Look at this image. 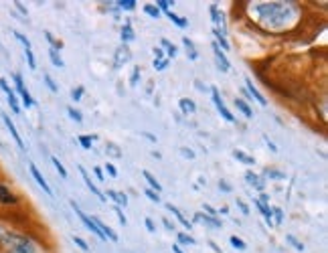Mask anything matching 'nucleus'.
<instances>
[{
	"instance_id": "obj_41",
	"label": "nucleus",
	"mask_w": 328,
	"mask_h": 253,
	"mask_svg": "<svg viewBox=\"0 0 328 253\" xmlns=\"http://www.w3.org/2000/svg\"><path fill=\"white\" fill-rule=\"evenodd\" d=\"M81 96H83V87H75V89L71 91V98H73L75 101L81 100Z\"/></svg>"
},
{
	"instance_id": "obj_42",
	"label": "nucleus",
	"mask_w": 328,
	"mask_h": 253,
	"mask_svg": "<svg viewBox=\"0 0 328 253\" xmlns=\"http://www.w3.org/2000/svg\"><path fill=\"white\" fill-rule=\"evenodd\" d=\"M272 215H275V223H282L284 221V213H282V209H272Z\"/></svg>"
},
{
	"instance_id": "obj_40",
	"label": "nucleus",
	"mask_w": 328,
	"mask_h": 253,
	"mask_svg": "<svg viewBox=\"0 0 328 253\" xmlns=\"http://www.w3.org/2000/svg\"><path fill=\"white\" fill-rule=\"evenodd\" d=\"M25 55H27V61H29V67H31V69H35V67H37V63H35V57H33V51H31V49H27V53H25Z\"/></svg>"
},
{
	"instance_id": "obj_54",
	"label": "nucleus",
	"mask_w": 328,
	"mask_h": 253,
	"mask_svg": "<svg viewBox=\"0 0 328 253\" xmlns=\"http://www.w3.org/2000/svg\"><path fill=\"white\" fill-rule=\"evenodd\" d=\"M182 156H186V158H195V152L193 150H189V148H182Z\"/></svg>"
},
{
	"instance_id": "obj_56",
	"label": "nucleus",
	"mask_w": 328,
	"mask_h": 253,
	"mask_svg": "<svg viewBox=\"0 0 328 253\" xmlns=\"http://www.w3.org/2000/svg\"><path fill=\"white\" fill-rule=\"evenodd\" d=\"M146 227H148V231H150V233H154V231H156V227H154V223H152L150 219H146Z\"/></svg>"
},
{
	"instance_id": "obj_48",
	"label": "nucleus",
	"mask_w": 328,
	"mask_h": 253,
	"mask_svg": "<svg viewBox=\"0 0 328 253\" xmlns=\"http://www.w3.org/2000/svg\"><path fill=\"white\" fill-rule=\"evenodd\" d=\"M106 170H108V174L111 176V178H115V176H118V170H115V166H113V164H108V166H106Z\"/></svg>"
},
{
	"instance_id": "obj_33",
	"label": "nucleus",
	"mask_w": 328,
	"mask_h": 253,
	"mask_svg": "<svg viewBox=\"0 0 328 253\" xmlns=\"http://www.w3.org/2000/svg\"><path fill=\"white\" fill-rule=\"evenodd\" d=\"M51 160H53V164H55V168H57V170H59V174H61V176H63V178H67V170H65V168H63V164H61V162H59V158H51Z\"/></svg>"
},
{
	"instance_id": "obj_27",
	"label": "nucleus",
	"mask_w": 328,
	"mask_h": 253,
	"mask_svg": "<svg viewBox=\"0 0 328 253\" xmlns=\"http://www.w3.org/2000/svg\"><path fill=\"white\" fill-rule=\"evenodd\" d=\"M144 12H146L148 16H152V18H158V16H160V10H158L154 4H146V6H144Z\"/></svg>"
},
{
	"instance_id": "obj_26",
	"label": "nucleus",
	"mask_w": 328,
	"mask_h": 253,
	"mask_svg": "<svg viewBox=\"0 0 328 253\" xmlns=\"http://www.w3.org/2000/svg\"><path fill=\"white\" fill-rule=\"evenodd\" d=\"M160 45H162L164 49L168 51V59H172V57L176 55V47H174V45H172L168 39H162V41H160Z\"/></svg>"
},
{
	"instance_id": "obj_44",
	"label": "nucleus",
	"mask_w": 328,
	"mask_h": 253,
	"mask_svg": "<svg viewBox=\"0 0 328 253\" xmlns=\"http://www.w3.org/2000/svg\"><path fill=\"white\" fill-rule=\"evenodd\" d=\"M0 89H2V91H4V94H6V96H8V94H12V89H10V87H8V81H6V79H4V77H2V79H0Z\"/></svg>"
},
{
	"instance_id": "obj_1",
	"label": "nucleus",
	"mask_w": 328,
	"mask_h": 253,
	"mask_svg": "<svg viewBox=\"0 0 328 253\" xmlns=\"http://www.w3.org/2000/svg\"><path fill=\"white\" fill-rule=\"evenodd\" d=\"M251 14H255L262 25L270 27L272 31H277V29H284L288 22H294L298 16V10L294 4L270 2V4H255V8H251Z\"/></svg>"
},
{
	"instance_id": "obj_13",
	"label": "nucleus",
	"mask_w": 328,
	"mask_h": 253,
	"mask_svg": "<svg viewBox=\"0 0 328 253\" xmlns=\"http://www.w3.org/2000/svg\"><path fill=\"white\" fill-rule=\"evenodd\" d=\"M166 209H168V211H170V213H172V215H174V217H176V219H178V221H180V223H182L186 229H191V227H193V223H191V221H186V219L182 217V213H180V211H178L174 204H170V202H168V204H166Z\"/></svg>"
},
{
	"instance_id": "obj_15",
	"label": "nucleus",
	"mask_w": 328,
	"mask_h": 253,
	"mask_svg": "<svg viewBox=\"0 0 328 253\" xmlns=\"http://www.w3.org/2000/svg\"><path fill=\"white\" fill-rule=\"evenodd\" d=\"M180 103V109L184 111V113H195L197 111V105H195V101L189 100V98H182V100L178 101Z\"/></svg>"
},
{
	"instance_id": "obj_10",
	"label": "nucleus",
	"mask_w": 328,
	"mask_h": 253,
	"mask_svg": "<svg viewBox=\"0 0 328 253\" xmlns=\"http://www.w3.org/2000/svg\"><path fill=\"white\" fill-rule=\"evenodd\" d=\"M16 201H18V199L10 193V189H8L6 185H0V202H2V204H14Z\"/></svg>"
},
{
	"instance_id": "obj_37",
	"label": "nucleus",
	"mask_w": 328,
	"mask_h": 253,
	"mask_svg": "<svg viewBox=\"0 0 328 253\" xmlns=\"http://www.w3.org/2000/svg\"><path fill=\"white\" fill-rule=\"evenodd\" d=\"M43 79L47 81V85H49V89H51V91H57V89H59V87H57V83L51 79V75H49V73H45V75H43Z\"/></svg>"
},
{
	"instance_id": "obj_14",
	"label": "nucleus",
	"mask_w": 328,
	"mask_h": 253,
	"mask_svg": "<svg viewBox=\"0 0 328 253\" xmlns=\"http://www.w3.org/2000/svg\"><path fill=\"white\" fill-rule=\"evenodd\" d=\"M245 178H247V182H251V185H253L255 189H260V191H264V187H266V185L262 182V178H260L257 174H253L251 170H247V172H245Z\"/></svg>"
},
{
	"instance_id": "obj_50",
	"label": "nucleus",
	"mask_w": 328,
	"mask_h": 253,
	"mask_svg": "<svg viewBox=\"0 0 328 253\" xmlns=\"http://www.w3.org/2000/svg\"><path fill=\"white\" fill-rule=\"evenodd\" d=\"M115 213H118V217H120V223H122V225H126L128 221H126V217H124V213H122V209H120V206L115 209Z\"/></svg>"
},
{
	"instance_id": "obj_8",
	"label": "nucleus",
	"mask_w": 328,
	"mask_h": 253,
	"mask_svg": "<svg viewBox=\"0 0 328 253\" xmlns=\"http://www.w3.org/2000/svg\"><path fill=\"white\" fill-rule=\"evenodd\" d=\"M195 223H205V225L215 227V229L221 227V221L215 219V217H211V215H207V213H197V215H195Z\"/></svg>"
},
{
	"instance_id": "obj_4",
	"label": "nucleus",
	"mask_w": 328,
	"mask_h": 253,
	"mask_svg": "<svg viewBox=\"0 0 328 253\" xmlns=\"http://www.w3.org/2000/svg\"><path fill=\"white\" fill-rule=\"evenodd\" d=\"M211 94H213V101H215V107L219 109V113H221V116H223L227 122H235V116H233V113L227 109V105L223 103V100H221V96H219V91L215 89V87L211 89Z\"/></svg>"
},
{
	"instance_id": "obj_53",
	"label": "nucleus",
	"mask_w": 328,
	"mask_h": 253,
	"mask_svg": "<svg viewBox=\"0 0 328 253\" xmlns=\"http://www.w3.org/2000/svg\"><path fill=\"white\" fill-rule=\"evenodd\" d=\"M154 55H156V59H154V61H162V57H164L162 49H158V47H156V49H154Z\"/></svg>"
},
{
	"instance_id": "obj_46",
	"label": "nucleus",
	"mask_w": 328,
	"mask_h": 253,
	"mask_svg": "<svg viewBox=\"0 0 328 253\" xmlns=\"http://www.w3.org/2000/svg\"><path fill=\"white\" fill-rule=\"evenodd\" d=\"M264 174H266V176H272V178H286V174H282V172H275V170H266Z\"/></svg>"
},
{
	"instance_id": "obj_19",
	"label": "nucleus",
	"mask_w": 328,
	"mask_h": 253,
	"mask_svg": "<svg viewBox=\"0 0 328 253\" xmlns=\"http://www.w3.org/2000/svg\"><path fill=\"white\" fill-rule=\"evenodd\" d=\"M122 39H124V43L134 41V29H132V25H130V22H126V25H124V29H122Z\"/></svg>"
},
{
	"instance_id": "obj_30",
	"label": "nucleus",
	"mask_w": 328,
	"mask_h": 253,
	"mask_svg": "<svg viewBox=\"0 0 328 253\" xmlns=\"http://www.w3.org/2000/svg\"><path fill=\"white\" fill-rule=\"evenodd\" d=\"M213 35H215V37H217L219 45H221V47H223V51H227V49H229V43H227V41H225V37H223V35H221V31H219V29H215V31H213ZM219 45H217V47H219Z\"/></svg>"
},
{
	"instance_id": "obj_3",
	"label": "nucleus",
	"mask_w": 328,
	"mask_h": 253,
	"mask_svg": "<svg viewBox=\"0 0 328 253\" xmlns=\"http://www.w3.org/2000/svg\"><path fill=\"white\" fill-rule=\"evenodd\" d=\"M12 79H14V83H16V91L20 94L25 107H33V105H35V101H33V98H31V94L27 91V87H25V83H22V77H20L18 73H14V75H12Z\"/></svg>"
},
{
	"instance_id": "obj_49",
	"label": "nucleus",
	"mask_w": 328,
	"mask_h": 253,
	"mask_svg": "<svg viewBox=\"0 0 328 253\" xmlns=\"http://www.w3.org/2000/svg\"><path fill=\"white\" fill-rule=\"evenodd\" d=\"M237 206L241 209V213H243V215H249V209H247V204H245L243 201H237Z\"/></svg>"
},
{
	"instance_id": "obj_61",
	"label": "nucleus",
	"mask_w": 328,
	"mask_h": 253,
	"mask_svg": "<svg viewBox=\"0 0 328 253\" xmlns=\"http://www.w3.org/2000/svg\"><path fill=\"white\" fill-rule=\"evenodd\" d=\"M4 235H6V231H4V227H0V241L4 239Z\"/></svg>"
},
{
	"instance_id": "obj_12",
	"label": "nucleus",
	"mask_w": 328,
	"mask_h": 253,
	"mask_svg": "<svg viewBox=\"0 0 328 253\" xmlns=\"http://www.w3.org/2000/svg\"><path fill=\"white\" fill-rule=\"evenodd\" d=\"M213 51H215V57H217V63L219 67L223 69V71H229L231 69V65H229V61H227V57H225V53L219 49L217 45H213Z\"/></svg>"
},
{
	"instance_id": "obj_9",
	"label": "nucleus",
	"mask_w": 328,
	"mask_h": 253,
	"mask_svg": "<svg viewBox=\"0 0 328 253\" xmlns=\"http://www.w3.org/2000/svg\"><path fill=\"white\" fill-rule=\"evenodd\" d=\"M245 85H247V91H249V98H253V100H257V103H260V105H268V101H266V98H264V96H262V94L257 91V87H255V85L251 83V79H249V77L245 79Z\"/></svg>"
},
{
	"instance_id": "obj_57",
	"label": "nucleus",
	"mask_w": 328,
	"mask_h": 253,
	"mask_svg": "<svg viewBox=\"0 0 328 253\" xmlns=\"http://www.w3.org/2000/svg\"><path fill=\"white\" fill-rule=\"evenodd\" d=\"M219 189H221V191H225V193H229V191H231V187H229L227 182H219Z\"/></svg>"
},
{
	"instance_id": "obj_45",
	"label": "nucleus",
	"mask_w": 328,
	"mask_h": 253,
	"mask_svg": "<svg viewBox=\"0 0 328 253\" xmlns=\"http://www.w3.org/2000/svg\"><path fill=\"white\" fill-rule=\"evenodd\" d=\"M138 77H140V67H134V73H132L130 83H132V85H136V83H138Z\"/></svg>"
},
{
	"instance_id": "obj_58",
	"label": "nucleus",
	"mask_w": 328,
	"mask_h": 253,
	"mask_svg": "<svg viewBox=\"0 0 328 253\" xmlns=\"http://www.w3.org/2000/svg\"><path fill=\"white\" fill-rule=\"evenodd\" d=\"M205 211H207L209 215H217V211H215L213 206H209V204H205Z\"/></svg>"
},
{
	"instance_id": "obj_23",
	"label": "nucleus",
	"mask_w": 328,
	"mask_h": 253,
	"mask_svg": "<svg viewBox=\"0 0 328 253\" xmlns=\"http://www.w3.org/2000/svg\"><path fill=\"white\" fill-rule=\"evenodd\" d=\"M49 57H51V63H53L55 67H63V65H65L63 59H61V55H59V51L51 49L49 51Z\"/></svg>"
},
{
	"instance_id": "obj_43",
	"label": "nucleus",
	"mask_w": 328,
	"mask_h": 253,
	"mask_svg": "<svg viewBox=\"0 0 328 253\" xmlns=\"http://www.w3.org/2000/svg\"><path fill=\"white\" fill-rule=\"evenodd\" d=\"M146 197H148L152 202H160V195H158V193H154V191H146Z\"/></svg>"
},
{
	"instance_id": "obj_22",
	"label": "nucleus",
	"mask_w": 328,
	"mask_h": 253,
	"mask_svg": "<svg viewBox=\"0 0 328 253\" xmlns=\"http://www.w3.org/2000/svg\"><path fill=\"white\" fill-rule=\"evenodd\" d=\"M233 156H235L239 162H243V164H253V162H255L251 156H247V154H245L243 150H235V152H233Z\"/></svg>"
},
{
	"instance_id": "obj_25",
	"label": "nucleus",
	"mask_w": 328,
	"mask_h": 253,
	"mask_svg": "<svg viewBox=\"0 0 328 253\" xmlns=\"http://www.w3.org/2000/svg\"><path fill=\"white\" fill-rule=\"evenodd\" d=\"M182 43H184V47H186V51H189V57L195 61L199 55H197V51H195V45H193V41L191 39H182Z\"/></svg>"
},
{
	"instance_id": "obj_18",
	"label": "nucleus",
	"mask_w": 328,
	"mask_h": 253,
	"mask_svg": "<svg viewBox=\"0 0 328 253\" xmlns=\"http://www.w3.org/2000/svg\"><path fill=\"white\" fill-rule=\"evenodd\" d=\"M108 197L111 201H115L120 206H126L128 204V199H126V195L124 193H115V191H108Z\"/></svg>"
},
{
	"instance_id": "obj_2",
	"label": "nucleus",
	"mask_w": 328,
	"mask_h": 253,
	"mask_svg": "<svg viewBox=\"0 0 328 253\" xmlns=\"http://www.w3.org/2000/svg\"><path fill=\"white\" fill-rule=\"evenodd\" d=\"M2 243V253H37L35 243L20 233H6Z\"/></svg>"
},
{
	"instance_id": "obj_39",
	"label": "nucleus",
	"mask_w": 328,
	"mask_h": 253,
	"mask_svg": "<svg viewBox=\"0 0 328 253\" xmlns=\"http://www.w3.org/2000/svg\"><path fill=\"white\" fill-rule=\"evenodd\" d=\"M170 6H172V4H170V2H166V0H158V2H156V8H158V10H164V12H168V10H170Z\"/></svg>"
},
{
	"instance_id": "obj_11",
	"label": "nucleus",
	"mask_w": 328,
	"mask_h": 253,
	"mask_svg": "<svg viewBox=\"0 0 328 253\" xmlns=\"http://www.w3.org/2000/svg\"><path fill=\"white\" fill-rule=\"evenodd\" d=\"M128 61H130V49L124 45V47H120V49L115 51V63H113V65H115V67H122V65L128 63Z\"/></svg>"
},
{
	"instance_id": "obj_34",
	"label": "nucleus",
	"mask_w": 328,
	"mask_h": 253,
	"mask_svg": "<svg viewBox=\"0 0 328 253\" xmlns=\"http://www.w3.org/2000/svg\"><path fill=\"white\" fill-rule=\"evenodd\" d=\"M118 4H120V8H124V10H134V6H136L134 0H122V2H118Z\"/></svg>"
},
{
	"instance_id": "obj_36",
	"label": "nucleus",
	"mask_w": 328,
	"mask_h": 253,
	"mask_svg": "<svg viewBox=\"0 0 328 253\" xmlns=\"http://www.w3.org/2000/svg\"><path fill=\"white\" fill-rule=\"evenodd\" d=\"M286 239H288V243H292V245H294V247H296L298 251H304V245H302V243H300V241H298L296 237H292V235H288Z\"/></svg>"
},
{
	"instance_id": "obj_55",
	"label": "nucleus",
	"mask_w": 328,
	"mask_h": 253,
	"mask_svg": "<svg viewBox=\"0 0 328 253\" xmlns=\"http://www.w3.org/2000/svg\"><path fill=\"white\" fill-rule=\"evenodd\" d=\"M195 85H197V89H199V91H207V89H209V87H207V85H203V83H201L199 79L195 81Z\"/></svg>"
},
{
	"instance_id": "obj_31",
	"label": "nucleus",
	"mask_w": 328,
	"mask_h": 253,
	"mask_svg": "<svg viewBox=\"0 0 328 253\" xmlns=\"http://www.w3.org/2000/svg\"><path fill=\"white\" fill-rule=\"evenodd\" d=\"M67 113H69V116H71V120H75L77 124H79V122H83V116H81L75 107H67Z\"/></svg>"
},
{
	"instance_id": "obj_6",
	"label": "nucleus",
	"mask_w": 328,
	"mask_h": 253,
	"mask_svg": "<svg viewBox=\"0 0 328 253\" xmlns=\"http://www.w3.org/2000/svg\"><path fill=\"white\" fill-rule=\"evenodd\" d=\"M31 174L35 176V180H37V185H39V187H41V189H43V191H45L47 195H53V191H51V187L47 185V180H45V176H43V174L39 172V168H37L35 164H31Z\"/></svg>"
},
{
	"instance_id": "obj_16",
	"label": "nucleus",
	"mask_w": 328,
	"mask_h": 253,
	"mask_svg": "<svg viewBox=\"0 0 328 253\" xmlns=\"http://www.w3.org/2000/svg\"><path fill=\"white\" fill-rule=\"evenodd\" d=\"M211 18H213V22L217 25V29L221 27V29H225V25H223V14L219 12L217 4H211Z\"/></svg>"
},
{
	"instance_id": "obj_32",
	"label": "nucleus",
	"mask_w": 328,
	"mask_h": 253,
	"mask_svg": "<svg viewBox=\"0 0 328 253\" xmlns=\"http://www.w3.org/2000/svg\"><path fill=\"white\" fill-rule=\"evenodd\" d=\"M8 103H10V107H12L14 113H20V107H18V101H16V96H14V94H8Z\"/></svg>"
},
{
	"instance_id": "obj_7",
	"label": "nucleus",
	"mask_w": 328,
	"mask_h": 253,
	"mask_svg": "<svg viewBox=\"0 0 328 253\" xmlns=\"http://www.w3.org/2000/svg\"><path fill=\"white\" fill-rule=\"evenodd\" d=\"M2 120H4V124H6V128H8V132H10V136H12V138H14V142L18 144V148H20V150H25V142L20 140V136H18V132H16L14 124L10 122V118H8L6 113H2Z\"/></svg>"
},
{
	"instance_id": "obj_52",
	"label": "nucleus",
	"mask_w": 328,
	"mask_h": 253,
	"mask_svg": "<svg viewBox=\"0 0 328 253\" xmlns=\"http://www.w3.org/2000/svg\"><path fill=\"white\" fill-rule=\"evenodd\" d=\"M93 172H96V176H98V178L104 182V172H102V168H100V166H96V168H93Z\"/></svg>"
},
{
	"instance_id": "obj_38",
	"label": "nucleus",
	"mask_w": 328,
	"mask_h": 253,
	"mask_svg": "<svg viewBox=\"0 0 328 253\" xmlns=\"http://www.w3.org/2000/svg\"><path fill=\"white\" fill-rule=\"evenodd\" d=\"M14 37H16V39H18V41L25 45V49H31V41H29L25 35H20V33H14Z\"/></svg>"
},
{
	"instance_id": "obj_35",
	"label": "nucleus",
	"mask_w": 328,
	"mask_h": 253,
	"mask_svg": "<svg viewBox=\"0 0 328 253\" xmlns=\"http://www.w3.org/2000/svg\"><path fill=\"white\" fill-rule=\"evenodd\" d=\"M71 239H73V243H75V245H79V247H81V251H89V247H87V243H85V241H83L81 237H75V235H73Z\"/></svg>"
},
{
	"instance_id": "obj_24",
	"label": "nucleus",
	"mask_w": 328,
	"mask_h": 253,
	"mask_svg": "<svg viewBox=\"0 0 328 253\" xmlns=\"http://www.w3.org/2000/svg\"><path fill=\"white\" fill-rule=\"evenodd\" d=\"M98 136H79V144L85 148V150H91V142L96 140Z\"/></svg>"
},
{
	"instance_id": "obj_5",
	"label": "nucleus",
	"mask_w": 328,
	"mask_h": 253,
	"mask_svg": "<svg viewBox=\"0 0 328 253\" xmlns=\"http://www.w3.org/2000/svg\"><path fill=\"white\" fill-rule=\"evenodd\" d=\"M79 172H81V176H83V180H85V185H87V189H89V191H91V193H93V195H96V197H98V199H100V201H102V202H106V201H108V197H106L104 193H100V189H98V187H96V185L91 182V178H89V174L85 172V168H83V166H79Z\"/></svg>"
},
{
	"instance_id": "obj_28",
	"label": "nucleus",
	"mask_w": 328,
	"mask_h": 253,
	"mask_svg": "<svg viewBox=\"0 0 328 253\" xmlns=\"http://www.w3.org/2000/svg\"><path fill=\"white\" fill-rule=\"evenodd\" d=\"M176 237H178V243H184V245H195L197 241L191 237V235H186V233H176Z\"/></svg>"
},
{
	"instance_id": "obj_60",
	"label": "nucleus",
	"mask_w": 328,
	"mask_h": 253,
	"mask_svg": "<svg viewBox=\"0 0 328 253\" xmlns=\"http://www.w3.org/2000/svg\"><path fill=\"white\" fill-rule=\"evenodd\" d=\"M172 251H174V253H182V249H180V245H174V247H172Z\"/></svg>"
},
{
	"instance_id": "obj_59",
	"label": "nucleus",
	"mask_w": 328,
	"mask_h": 253,
	"mask_svg": "<svg viewBox=\"0 0 328 253\" xmlns=\"http://www.w3.org/2000/svg\"><path fill=\"white\" fill-rule=\"evenodd\" d=\"M144 136H146V138H148V140H152V142H156V136H152V134H148V132H146V134H144Z\"/></svg>"
},
{
	"instance_id": "obj_51",
	"label": "nucleus",
	"mask_w": 328,
	"mask_h": 253,
	"mask_svg": "<svg viewBox=\"0 0 328 253\" xmlns=\"http://www.w3.org/2000/svg\"><path fill=\"white\" fill-rule=\"evenodd\" d=\"M166 65H168V61H166V59H162V61H154V67H156V69H164Z\"/></svg>"
},
{
	"instance_id": "obj_47",
	"label": "nucleus",
	"mask_w": 328,
	"mask_h": 253,
	"mask_svg": "<svg viewBox=\"0 0 328 253\" xmlns=\"http://www.w3.org/2000/svg\"><path fill=\"white\" fill-rule=\"evenodd\" d=\"M108 150H109V154H111L113 158H120V150H118V146H113V144H108Z\"/></svg>"
},
{
	"instance_id": "obj_17",
	"label": "nucleus",
	"mask_w": 328,
	"mask_h": 253,
	"mask_svg": "<svg viewBox=\"0 0 328 253\" xmlns=\"http://www.w3.org/2000/svg\"><path fill=\"white\" fill-rule=\"evenodd\" d=\"M166 14H168V18H170V20H172V22H174L176 27H180V29H184V27L189 25V20H186L184 16H178V14H174L172 10H168Z\"/></svg>"
},
{
	"instance_id": "obj_21",
	"label": "nucleus",
	"mask_w": 328,
	"mask_h": 253,
	"mask_svg": "<svg viewBox=\"0 0 328 253\" xmlns=\"http://www.w3.org/2000/svg\"><path fill=\"white\" fill-rule=\"evenodd\" d=\"M144 178L148 180V185H150V187H152L156 193H160V191H162V185H160V182H158V180H156V178H154L150 172H146V170H144Z\"/></svg>"
},
{
	"instance_id": "obj_20",
	"label": "nucleus",
	"mask_w": 328,
	"mask_h": 253,
	"mask_svg": "<svg viewBox=\"0 0 328 253\" xmlns=\"http://www.w3.org/2000/svg\"><path fill=\"white\" fill-rule=\"evenodd\" d=\"M235 105H237V109H239V111H241L245 118H251V116H253L251 107H249V105H247V103H245L243 100H237V101H235Z\"/></svg>"
},
{
	"instance_id": "obj_29",
	"label": "nucleus",
	"mask_w": 328,
	"mask_h": 253,
	"mask_svg": "<svg viewBox=\"0 0 328 253\" xmlns=\"http://www.w3.org/2000/svg\"><path fill=\"white\" fill-rule=\"evenodd\" d=\"M229 241H231V245H233V247H237L239 251H243V249L247 247V245H245V241H243V239H239V237H235V235H233Z\"/></svg>"
}]
</instances>
